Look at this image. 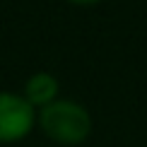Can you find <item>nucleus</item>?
<instances>
[{
    "instance_id": "nucleus-1",
    "label": "nucleus",
    "mask_w": 147,
    "mask_h": 147,
    "mask_svg": "<svg viewBox=\"0 0 147 147\" xmlns=\"http://www.w3.org/2000/svg\"><path fill=\"white\" fill-rule=\"evenodd\" d=\"M36 128L51 142L75 147L92 135V113L80 101L60 96L46 109L36 111Z\"/></svg>"
},
{
    "instance_id": "nucleus-4",
    "label": "nucleus",
    "mask_w": 147,
    "mask_h": 147,
    "mask_svg": "<svg viewBox=\"0 0 147 147\" xmlns=\"http://www.w3.org/2000/svg\"><path fill=\"white\" fill-rule=\"evenodd\" d=\"M65 3H70V5H77V7H94V5L104 3V0H65Z\"/></svg>"
},
{
    "instance_id": "nucleus-2",
    "label": "nucleus",
    "mask_w": 147,
    "mask_h": 147,
    "mask_svg": "<svg viewBox=\"0 0 147 147\" xmlns=\"http://www.w3.org/2000/svg\"><path fill=\"white\" fill-rule=\"evenodd\" d=\"M36 128V109L17 92L0 89V145H15Z\"/></svg>"
},
{
    "instance_id": "nucleus-3",
    "label": "nucleus",
    "mask_w": 147,
    "mask_h": 147,
    "mask_svg": "<svg viewBox=\"0 0 147 147\" xmlns=\"http://www.w3.org/2000/svg\"><path fill=\"white\" fill-rule=\"evenodd\" d=\"M20 94L27 99L36 111L46 109L48 104H53L56 99H60V82L53 72H46V70H39L34 75L27 77L24 82V89Z\"/></svg>"
}]
</instances>
